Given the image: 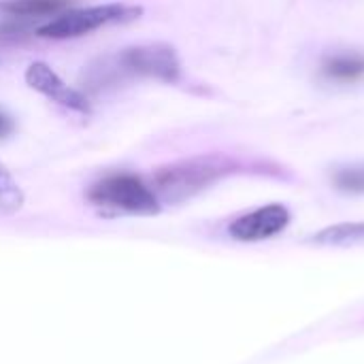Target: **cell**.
<instances>
[{
    "mask_svg": "<svg viewBox=\"0 0 364 364\" xmlns=\"http://www.w3.org/2000/svg\"><path fill=\"white\" fill-rule=\"evenodd\" d=\"M87 198L102 211L126 215H156L162 207L156 192L136 175L119 173L96 181Z\"/></svg>",
    "mask_w": 364,
    "mask_h": 364,
    "instance_id": "obj_2",
    "label": "cell"
},
{
    "mask_svg": "<svg viewBox=\"0 0 364 364\" xmlns=\"http://www.w3.org/2000/svg\"><path fill=\"white\" fill-rule=\"evenodd\" d=\"M68 4L70 0H4L0 9L13 17H41L60 13Z\"/></svg>",
    "mask_w": 364,
    "mask_h": 364,
    "instance_id": "obj_9",
    "label": "cell"
},
{
    "mask_svg": "<svg viewBox=\"0 0 364 364\" xmlns=\"http://www.w3.org/2000/svg\"><path fill=\"white\" fill-rule=\"evenodd\" d=\"M13 130H15V122L4 111H0V141L6 139V136H11Z\"/></svg>",
    "mask_w": 364,
    "mask_h": 364,
    "instance_id": "obj_12",
    "label": "cell"
},
{
    "mask_svg": "<svg viewBox=\"0 0 364 364\" xmlns=\"http://www.w3.org/2000/svg\"><path fill=\"white\" fill-rule=\"evenodd\" d=\"M117 70L134 77H149L175 83L181 75V62L175 47L166 43H147L124 49L117 58Z\"/></svg>",
    "mask_w": 364,
    "mask_h": 364,
    "instance_id": "obj_4",
    "label": "cell"
},
{
    "mask_svg": "<svg viewBox=\"0 0 364 364\" xmlns=\"http://www.w3.org/2000/svg\"><path fill=\"white\" fill-rule=\"evenodd\" d=\"M232 168L235 162L226 156H196L158 168L149 186L160 203L177 205L200 194Z\"/></svg>",
    "mask_w": 364,
    "mask_h": 364,
    "instance_id": "obj_1",
    "label": "cell"
},
{
    "mask_svg": "<svg viewBox=\"0 0 364 364\" xmlns=\"http://www.w3.org/2000/svg\"><path fill=\"white\" fill-rule=\"evenodd\" d=\"M23 205V192L11 173L0 164V213H15Z\"/></svg>",
    "mask_w": 364,
    "mask_h": 364,
    "instance_id": "obj_11",
    "label": "cell"
},
{
    "mask_svg": "<svg viewBox=\"0 0 364 364\" xmlns=\"http://www.w3.org/2000/svg\"><path fill=\"white\" fill-rule=\"evenodd\" d=\"M333 186L346 194H364V162L335 168Z\"/></svg>",
    "mask_w": 364,
    "mask_h": 364,
    "instance_id": "obj_10",
    "label": "cell"
},
{
    "mask_svg": "<svg viewBox=\"0 0 364 364\" xmlns=\"http://www.w3.org/2000/svg\"><path fill=\"white\" fill-rule=\"evenodd\" d=\"M288 224H290V211L284 205L273 203V205H264L256 211H250L237 218L230 224L228 232L237 241L254 243V241H264L284 232Z\"/></svg>",
    "mask_w": 364,
    "mask_h": 364,
    "instance_id": "obj_6",
    "label": "cell"
},
{
    "mask_svg": "<svg viewBox=\"0 0 364 364\" xmlns=\"http://www.w3.org/2000/svg\"><path fill=\"white\" fill-rule=\"evenodd\" d=\"M320 79L335 85H354L364 81V53L341 49L326 53L320 62Z\"/></svg>",
    "mask_w": 364,
    "mask_h": 364,
    "instance_id": "obj_7",
    "label": "cell"
},
{
    "mask_svg": "<svg viewBox=\"0 0 364 364\" xmlns=\"http://www.w3.org/2000/svg\"><path fill=\"white\" fill-rule=\"evenodd\" d=\"M143 15V6L136 4H96L85 9H75L60 13L58 17L49 19L47 23L36 28V36L51 38V41H64V38H79L85 36L102 26L111 23H126L132 19H139Z\"/></svg>",
    "mask_w": 364,
    "mask_h": 364,
    "instance_id": "obj_3",
    "label": "cell"
},
{
    "mask_svg": "<svg viewBox=\"0 0 364 364\" xmlns=\"http://www.w3.org/2000/svg\"><path fill=\"white\" fill-rule=\"evenodd\" d=\"M26 83L43 94L45 98L53 100L55 105L64 107V109H70V111H77V113H90L92 107H90V100L85 98V94H81L79 90L70 87L49 64L45 62H32L28 68H26V75H23Z\"/></svg>",
    "mask_w": 364,
    "mask_h": 364,
    "instance_id": "obj_5",
    "label": "cell"
},
{
    "mask_svg": "<svg viewBox=\"0 0 364 364\" xmlns=\"http://www.w3.org/2000/svg\"><path fill=\"white\" fill-rule=\"evenodd\" d=\"M316 245L326 247H352V245H364V222H341L335 226H328L314 235L309 239Z\"/></svg>",
    "mask_w": 364,
    "mask_h": 364,
    "instance_id": "obj_8",
    "label": "cell"
}]
</instances>
